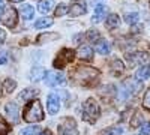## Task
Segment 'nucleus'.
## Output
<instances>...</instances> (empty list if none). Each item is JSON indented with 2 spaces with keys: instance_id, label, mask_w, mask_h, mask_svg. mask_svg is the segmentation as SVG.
<instances>
[{
  "instance_id": "nucleus-17",
  "label": "nucleus",
  "mask_w": 150,
  "mask_h": 135,
  "mask_svg": "<svg viewBox=\"0 0 150 135\" xmlns=\"http://www.w3.org/2000/svg\"><path fill=\"white\" fill-rule=\"evenodd\" d=\"M105 15H107V6L105 5H98L96 9H95V17L92 18V23H101Z\"/></svg>"
},
{
  "instance_id": "nucleus-37",
  "label": "nucleus",
  "mask_w": 150,
  "mask_h": 135,
  "mask_svg": "<svg viewBox=\"0 0 150 135\" xmlns=\"http://www.w3.org/2000/svg\"><path fill=\"white\" fill-rule=\"evenodd\" d=\"M39 135H53V132H51V131H48V129H47V131H44V132H41Z\"/></svg>"
},
{
  "instance_id": "nucleus-29",
  "label": "nucleus",
  "mask_w": 150,
  "mask_h": 135,
  "mask_svg": "<svg viewBox=\"0 0 150 135\" xmlns=\"http://www.w3.org/2000/svg\"><path fill=\"white\" fill-rule=\"evenodd\" d=\"M99 38H101V33H99L96 29H92V30L87 32V39H89L90 42H95V44H96V41H98ZM98 42H99V41H98Z\"/></svg>"
},
{
  "instance_id": "nucleus-15",
  "label": "nucleus",
  "mask_w": 150,
  "mask_h": 135,
  "mask_svg": "<svg viewBox=\"0 0 150 135\" xmlns=\"http://www.w3.org/2000/svg\"><path fill=\"white\" fill-rule=\"evenodd\" d=\"M54 8V0H39V3H38V11L41 12V14H48V12H51Z\"/></svg>"
},
{
  "instance_id": "nucleus-4",
  "label": "nucleus",
  "mask_w": 150,
  "mask_h": 135,
  "mask_svg": "<svg viewBox=\"0 0 150 135\" xmlns=\"http://www.w3.org/2000/svg\"><path fill=\"white\" fill-rule=\"evenodd\" d=\"M141 89H143V81H140L138 78H126L122 83L120 93H122V98L128 99V98H132L137 93H140Z\"/></svg>"
},
{
  "instance_id": "nucleus-16",
  "label": "nucleus",
  "mask_w": 150,
  "mask_h": 135,
  "mask_svg": "<svg viewBox=\"0 0 150 135\" xmlns=\"http://www.w3.org/2000/svg\"><path fill=\"white\" fill-rule=\"evenodd\" d=\"M44 77H47V71L42 66H36L30 72V80L32 81H41Z\"/></svg>"
},
{
  "instance_id": "nucleus-12",
  "label": "nucleus",
  "mask_w": 150,
  "mask_h": 135,
  "mask_svg": "<svg viewBox=\"0 0 150 135\" xmlns=\"http://www.w3.org/2000/svg\"><path fill=\"white\" fill-rule=\"evenodd\" d=\"M77 56L81 60H84V62H92L93 60V50L89 45H81L77 51Z\"/></svg>"
},
{
  "instance_id": "nucleus-24",
  "label": "nucleus",
  "mask_w": 150,
  "mask_h": 135,
  "mask_svg": "<svg viewBox=\"0 0 150 135\" xmlns=\"http://www.w3.org/2000/svg\"><path fill=\"white\" fill-rule=\"evenodd\" d=\"M2 87L5 89V93H12V92L15 90V87H17V83L12 80V78H6V80L3 81Z\"/></svg>"
},
{
  "instance_id": "nucleus-21",
  "label": "nucleus",
  "mask_w": 150,
  "mask_h": 135,
  "mask_svg": "<svg viewBox=\"0 0 150 135\" xmlns=\"http://www.w3.org/2000/svg\"><path fill=\"white\" fill-rule=\"evenodd\" d=\"M110 69H111V72L114 74V75H120V74L125 71V65H123V62H120L119 59H114L112 63H111V66H110Z\"/></svg>"
},
{
  "instance_id": "nucleus-3",
  "label": "nucleus",
  "mask_w": 150,
  "mask_h": 135,
  "mask_svg": "<svg viewBox=\"0 0 150 135\" xmlns=\"http://www.w3.org/2000/svg\"><path fill=\"white\" fill-rule=\"evenodd\" d=\"M99 116H101V107L96 102V99L89 98L83 104V120L89 122V123H95Z\"/></svg>"
},
{
  "instance_id": "nucleus-23",
  "label": "nucleus",
  "mask_w": 150,
  "mask_h": 135,
  "mask_svg": "<svg viewBox=\"0 0 150 135\" xmlns=\"http://www.w3.org/2000/svg\"><path fill=\"white\" fill-rule=\"evenodd\" d=\"M50 26H53V18H48V17L41 18L35 23V29H47Z\"/></svg>"
},
{
  "instance_id": "nucleus-1",
  "label": "nucleus",
  "mask_w": 150,
  "mask_h": 135,
  "mask_svg": "<svg viewBox=\"0 0 150 135\" xmlns=\"http://www.w3.org/2000/svg\"><path fill=\"white\" fill-rule=\"evenodd\" d=\"M99 75H101V72L96 68L87 65H81L71 72L72 80L80 86H84V87H95L99 81Z\"/></svg>"
},
{
  "instance_id": "nucleus-38",
  "label": "nucleus",
  "mask_w": 150,
  "mask_h": 135,
  "mask_svg": "<svg viewBox=\"0 0 150 135\" xmlns=\"http://www.w3.org/2000/svg\"><path fill=\"white\" fill-rule=\"evenodd\" d=\"M11 2H24V0H11Z\"/></svg>"
},
{
  "instance_id": "nucleus-34",
  "label": "nucleus",
  "mask_w": 150,
  "mask_h": 135,
  "mask_svg": "<svg viewBox=\"0 0 150 135\" xmlns=\"http://www.w3.org/2000/svg\"><path fill=\"white\" fill-rule=\"evenodd\" d=\"M6 62H8V54L6 53H0V66L6 65Z\"/></svg>"
},
{
  "instance_id": "nucleus-14",
  "label": "nucleus",
  "mask_w": 150,
  "mask_h": 135,
  "mask_svg": "<svg viewBox=\"0 0 150 135\" xmlns=\"http://www.w3.org/2000/svg\"><path fill=\"white\" fill-rule=\"evenodd\" d=\"M86 11H87V8L84 3H74L69 8V14H71V17H81L86 14Z\"/></svg>"
},
{
  "instance_id": "nucleus-20",
  "label": "nucleus",
  "mask_w": 150,
  "mask_h": 135,
  "mask_svg": "<svg viewBox=\"0 0 150 135\" xmlns=\"http://www.w3.org/2000/svg\"><path fill=\"white\" fill-rule=\"evenodd\" d=\"M149 77H150V63L143 65V66L138 69V72H137V78H138L140 81H146Z\"/></svg>"
},
{
  "instance_id": "nucleus-31",
  "label": "nucleus",
  "mask_w": 150,
  "mask_h": 135,
  "mask_svg": "<svg viewBox=\"0 0 150 135\" xmlns=\"http://www.w3.org/2000/svg\"><path fill=\"white\" fill-rule=\"evenodd\" d=\"M125 21L132 26V24H135L137 21H138V14H137V12H131V14H126V15H125Z\"/></svg>"
},
{
  "instance_id": "nucleus-28",
  "label": "nucleus",
  "mask_w": 150,
  "mask_h": 135,
  "mask_svg": "<svg viewBox=\"0 0 150 135\" xmlns=\"http://www.w3.org/2000/svg\"><path fill=\"white\" fill-rule=\"evenodd\" d=\"M11 125H8V122L0 116V135H6V134H9L11 132Z\"/></svg>"
},
{
  "instance_id": "nucleus-7",
  "label": "nucleus",
  "mask_w": 150,
  "mask_h": 135,
  "mask_svg": "<svg viewBox=\"0 0 150 135\" xmlns=\"http://www.w3.org/2000/svg\"><path fill=\"white\" fill-rule=\"evenodd\" d=\"M0 21H2L6 27H14L15 24H17V11L12 8V6L6 8V9L3 11Z\"/></svg>"
},
{
  "instance_id": "nucleus-35",
  "label": "nucleus",
  "mask_w": 150,
  "mask_h": 135,
  "mask_svg": "<svg viewBox=\"0 0 150 135\" xmlns=\"http://www.w3.org/2000/svg\"><path fill=\"white\" fill-rule=\"evenodd\" d=\"M5 39H6V33H5V30L0 29V44H3Z\"/></svg>"
},
{
  "instance_id": "nucleus-10",
  "label": "nucleus",
  "mask_w": 150,
  "mask_h": 135,
  "mask_svg": "<svg viewBox=\"0 0 150 135\" xmlns=\"http://www.w3.org/2000/svg\"><path fill=\"white\" fill-rule=\"evenodd\" d=\"M5 111H6V116L9 117V120L12 123H18L20 116H18V105L15 102H8L5 105Z\"/></svg>"
},
{
  "instance_id": "nucleus-2",
  "label": "nucleus",
  "mask_w": 150,
  "mask_h": 135,
  "mask_svg": "<svg viewBox=\"0 0 150 135\" xmlns=\"http://www.w3.org/2000/svg\"><path fill=\"white\" fill-rule=\"evenodd\" d=\"M23 119L27 123H36V122L44 120V111H42V105L38 99H32L23 110Z\"/></svg>"
},
{
  "instance_id": "nucleus-30",
  "label": "nucleus",
  "mask_w": 150,
  "mask_h": 135,
  "mask_svg": "<svg viewBox=\"0 0 150 135\" xmlns=\"http://www.w3.org/2000/svg\"><path fill=\"white\" fill-rule=\"evenodd\" d=\"M68 12H69V8H68L66 5H63V3H60V5L56 8L54 14H56V17H63V15L68 14Z\"/></svg>"
},
{
  "instance_id": "nucleus-5",
  "label": "nucleus",
  "mask_w": 150,
  "mask_h": 135,
  "mask_svg": "<svg viewBox=\"0 0 150 135\" xmlns=\"http://www.w3.org/2000/svg\"><path fill=\"white\" fill-rule=\"evenodd\" d=\"M74 59H75V51L71 50V48H63V50H60L59 54L56 56L53 65H54L56 69H62V68H65L66 65L72 63Z\"/></svg>"
},
{
  "instance_id": "nucleus-8",
  "label": "nucleus",
  "mask_w": 150,
  "mask_h": 135,
  "mask_svg": "<svg viewBox=\"0 0 150 135\" xmlns=\"http://www.w3.org/2000/svg\"><path fill=\"white\" fill-rule=\"evenodd\" d=\"M45 83L51 87H56V86H62L66 83V78L62 72H48L45 77Z\"/></svg>"
},
{
  "instance_id": "nucleus-26",
  "label": "nucleus",
  "mask_w": 150,
  "mask_h": 135,
  "mask_svg": "<svg viewBox=\"0 0 150 135\" xmlns=\"http://www.w3.org/2000/svg\"><path fill=\"white\" fill-rule=\"evenodd\" d=\"M122 132H123V129L120 126H111L108 129H104L99 135H122Z\"/></svg>"
},
{
  "instance_id": "nucleus-33",
  "label": "nucleus",
  "mask_w": 150,
  "mask_h": 135,
  "mask_svg": "<svg viewBox=\"0 0 150 135\" xmlns=\"http://www.w3.org/2000/svg\"><path fill=\"white\" fill-rule=\"evenodd\" d=\"M140 135H150V123H143L140 129Z\"/></svg>"
},
{
  "instance_id": "nucleus-11",
  "label": "nucleus",
  "mask_w": 150,
  "mask_h": 135,
  "mask_svg": "<svg viewBox=\"0 0 150 135\" xmlns=\"http://www.w3.org/2000/svg\"><path fill=\"white\" fill-rule=\"evenodd\" d=\"M126 59L129 60V63H131V66H135V65H140V63H144L146 60L149 59V56L147 54H144V53H140V51H137V53H128L126 54Z\"/></svg>"
},
{
  "instance_id": "nucleus-19",
  "label": "nucleus",
  "mask_w": 150,
  "mask_h": 135,
  "mask_svg": "<svg viewBox=\"0 0 150 135\" xmlns=\"http://www.w3.org/2000/svg\"><path fill=\"white\" fill-rule=\"evenodd\" d=\"M105 24H107V29H110V30L116 29V27L119 26V24H120V17H119V15H116V14H110V15L107 17Z\"/></svg>"
},
{
  "instance_id": "nucleus-13",
  "label": "nucleus",
  "mask_w": 150,
  "mask_h": 135,
  "mask_svg": "<svg viewBox=\"0 0 150 135\" xmlns=\"http://www.w3.org/2000/svg\"><path fill=\"white\" fill-rule=\"evenodd\" d=\"M39 95V90L38 89H24L20 95H18V101H23V102H30L32 99Z\"/></svg>"
},
{
  "instance_id": "nucleus-22",
  "label": "nucleus",
  "mask_w": 150,
  "mask_h": 135,
  "mask_svg": "<svg viewBox=\"0 0 150 135\" xmlns=\"http://www.w3.org/2000/svg\"><path fill=\"white\" fill-rule=\"evenodd\" d=\"M60 38L59 33H42L38 36V42L39 44H44V42H50V41H56Z\"/></svg>"
},
{
  "instance_id": "nucleus-9",
  "label": "nucleus",
  "mask_w": 150,
  "mask_h": 135,
  "mask_svg": "<svg viewBox=\"0 0 150 135\" xmlns=\"http://www.w3.org/2000/svg\"><path fill=\"white\" fill-rule=\"evenodd\" d=\"M47 108H48V113L50 114H57L59 110H60V99L56 93L48 95L47 98Z\"/></svg>"
},
{
  "instance_id": "nucleus-25",
  "label": "nucleus",
  "mask_w": 150,
  "mask_h": 135,
  "mask_svg": "<svg viewBox=\"0 0 150 135\" xmlns=\"http://www.w3.org/2000/svg\"><path fill=\"white\" fill-rule=\"evenodd\" d=\"M96 51H98L99 54H108V53H110V45H108V42H107V41H99V42L96 44Z\"/></svg>"
},
{
  "instance_id": "nucleus-36",
  "label": "nucleus",
  "mask_w": 150,
  "mask_h": 135,
  "mask_svg": "<svg viewBox=\"0 0 150 135\" xmlns=\"http://www.w3.org/2000/svg\"><path fill=\"white\" fill-rule=\"evenodd\" d=\"M3 11H5V2L0 0V14H3Z\"/></svg>"
},
{
  "instance_id": "nucleus-6",
  "label": "nucleus",
  "mask_w": 150,
  "mask_h": 135,
  "mask_svg": "<svg viewBox=\"0 0 150 135\" xmlns=\"http://www.w3.org/2000/svg\"><path fill=\"white\" fill-rule=\"evenodd\" d=\"M59 134L60 135H80L75 120L71 119V117L62 119L60 120V125H59Z\"/></svg>"
},
{
  "instance_id": "nucleus-18",
  "label": "nucleus",
  "mask_w": 150,
  "mask_h": 135,
  "mask_svg": "<svg viewBox=\"0 0 150 135\" xmlns=\"http://www.w3.org/2000/svg\"><path fill=\"white\" fill-rule=\"evenodd\" d=\"M20 15L23 20H32L33 15H35V8L30 6V5H23L20 8Z\"/></svg>"
},
{
  "instance_id": "nucleus-32",
  "label": "nucleus",
  "mask_w": 150,
  "mask_h": 135,
  "mask_svg": "<svg viewBox=\"0 0 150 135\" xmlns=\"http://www.w3.org/2000/svg\"><path fill=\"white\" fill-rule=\"evenodd\" d=\"M143 107L144 110H147V111H150V89L146 92L144 95V99H143Z\"/></svg>"
},
{
  "instance_id": "nucleus-27",
  "label": "nucleus",
  "mask_w": 150,
  "mask_h": 135,
  "mask_svg": "<svg viewBox=\"0 0 150 135\" xmlns=\"http://www.w3.org/2000/svg\"><path fill=\"white\" fill-rule=\"evenodd\" d=\"M39 132H41L39 125H35V126H30V128H24L21 131V135H38Z\"/></svg>"
}]
</instances>
